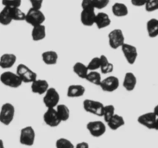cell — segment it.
I'll return each instance as SVG.
<instances>
[{
	"label": "cell",
	"mask_w": 158,
	"mask_h": 148,
	"mask_svg": "<svg viewBox=\"0 0 158 148\" xmlns=\"http://www.w3.org/2000/svg\"><path fill=\"white\" fill-rule=\"evenodd\" d=\"M45 19H46V16L44 13L41 11V10H39V9L31 7L27 11V13H26L25 21L32 26L44 24Z\"/></svg>",
	"instance_id": "cell-1"
},
{
	"label": "cell",
	"mask_w": 158,
	"mask_h": 148,
	"mask_svg": "<svg viewBox=\"0 0 158 148\" xmlns=\"http://www.w3.org/2000/svg\"><path fill=\"white\" fill-rule=\"evenodd\" d=\"M0 82L10 88H18L23 84V81L16 72L6 71L0 75Z\"/></svg>",
	"instance_id": "cell-2"
},
{
	"label": "cell",
	"mask_w": 158,
	"mask_h": 148,
	"mask_svg": "<svg viewBox=\"0 0 158 148\" xmlns=\"http://www.w3.org/2000/svg\"><path fill=\"white\" fill-rule=\"evenodd\" d=\"M15 107L10 103H5L0 109V123L9 126L15 117Z\"/></svg>",
	"instance_id": "cell-3"
},
{
	"label": "cell",
	"mask_w": 158,
	"mask_h": 148,
	"mask_svg": "<svg viewBox=\"0 0 158 148\" xmlns=\"http://www.w3.org/2000/svg\"><path fill=\"white\" fill-rule=\"evenodd\" d=\"M16 72L19 76L23 83H25V84H31L33 81L37 79L36 72L32 70L27 65L23 64V63L18 65Z\"/></svg>",
	"instance_id": "cell-4"
},
{
	"label": "cell",
	"mask_w": 158,
	"mask_h": 148,
	"mask_svg": "<svg viewBox=\"0 0 158 148\" xmlns=\"http://www.w3.org/2000/svg\"><path fill=\"white\" fill-rule=\"evenodd\" d=\"M109 45L112 49H116L121 48L125 43V36L123 32L120 29H112L108 35Z\"/></svg>",
	"instance_id": "cell-5"
},
{
	"label": "cell",
	"mask_w": 158,
	"mask_h": 148,
	"mask_svg": "<svg viewBox=\"0 0 158 148\" xmlns=\"http://www.w3.org/2000/svg\"><path fill=\"white\" fill-rule=\"evenodd\" d=\"M83 108L87 113L98 117H102L104 104L99 101L86 99L83 101Z\"/></svg>",
	"instance_id": "cell-6"
},
{
	"label": "cell",
	"mask_w": 158,
	"mask_h": 148,
	"mask_svg": "<svg viewBox=\"0 0 158 148\" xmlns=\"http://www.w3.org/2000/svg\"><path fill=\"white\" fill-rule=\"evenodd\" d=\"M44 103L47 108H55L60 102V94L55 88L49 87L48 91L44 93Z\"/></svg>",
	"instance_id": "cell-7"
},
{
	"label": "cell",
	"mask_w": 158,
	"mask_h": 148,
	"mask_svg": "<svg viewBox=\"0 0 158 148\" xmlns=\"http://www.w3.org/2000/svg\"><path fill=\"white\" fill-rule=\"evenodd\" d=\"M36 139V133L33 127L27 126L22 128L19 134V142L25 146H33Z\"/></svg>",
	"instance_id": "cell-8"
},
{
	"label": "cell",
	"mask_w": 158,
	"mask_h": 148,
	"mask_svg": "<svg viewBox=\"0 0 158 148\" xmlns=\"http://www.w3.org/2000/svg\"><path fill=\"white\" fill-rule=\"evenodd\" d=\"M95 17H96V13H95V9L94 6L81 9L80 19L83 25L89 27L95 25Z\"/></svg>",
	"instance_id": "cell-9"
},
{
	"label": "cell",
	"mask_w": 158,
	"mask_h": 148,
	"mask_svg": "<svg viewBox=\"0 0 158 148\" xmlns=\"http://www.w3.org/2000/svg\"><path fill=\"white\" fill-rule=\"evenodd\" d=\"M86 127H87L89 134L94 137H102L106 132V124L102 121H100V120L89 122L87 123Z\"/></svg>",
	"instance_id": "cell-10"
},
{
	"label": "cell",
	"mask_w": 158,
	"mask_h": 148,
	"mask_svg": "<svg viewBox=\"0 0 158 148\" xmlns=\"http://www.w3.org/2000/svg\"><path fill=\"white\" fill-rule=\"evenodd\" d=\"M43 118L44 123L51 127H57L62 123L55 108H47Z\"/></svg>",
	"instance_id": "cell-11"
},
{
	"label": "cell",
	"mask_w": 158,
	"mask_h": 148,
	"mask_svg": "<svg viewBox=\"0 0 158 148\" xmlns=\"http://www.w3.org/2000/svg\"><path fill=\"white\" fill-rule=\"evenodd\" d=\"M121 50L123 53L126 60L130 65H133L136 61L138 56L137 49L136 46L129 43H124L121 46Z\"/></svg>",
	"instance_id": "cell-12"
},
{
	"label": "cell",
	"mask_w": 158,
	"mask_h": 148,
	"mask_svg": "<svg viewBox=\"0 0 158 148\" xmlns=\"http://www.w3.org/2000/svg\"><path fill=\"white\" fill-rule=\"evenodd\" d=\"M99 87L103 91L112 93L115 91L119 87V80L115 76H109L102 80Z\"/></svg>",
	"instance_id": "cell-13"
},
{
	"label": "cell",
	"mask_w": 158,
	"mask_h": 148,
	"mask_svg": "<svg viewBox=\"0 0 158 148\" xmlns=\"http://www.w3.org/2000/svg\"><path fill=\"white\" fill-rule=\"evenodd\" d=\"M156 118H157V117L155 115L154 113L149 112L139 116L137 119V121L139 124L148 128V129L154 130Z\"/></svg>",
	"instance_id": "cell-14"
},
{
	"label": "cell",
	"mask_w": 158,
	"mask_h": 148,
	"mask_svg": "<svg viewBox=\"0 0 158 148\" xmlns=\"http://www.w3.org/2000/svg\"><path fill=\"white\" fill-rule=\"evenodd\" d=\"M49 84L46 80L36 79L31 83V91L35 94L43 95L49 89Z\"/></svg>",
	"instance_id": "cell-15"
},
{
	"label": "cell",
	"mask_w": 158,
	"mask_h": 148,
	"mask_svg": "<svg viewBox=\"0 0 158 148\" xmlns=\"http://www.w3.org/2000/svg\"><path fill=\"white\" fill-rule=\"evenodd\" d=\"M47 36V29L44 24L33 26L31 32L32 40L35 42L44 40Z\"/></svg>",
	"instance_id": "cell-16"
},
{
	"label": "cell",
	"mask_w": 158,
	"mask_h": 148,
	"mask_svg": "<svg viewBox=\"0 0 158 148\" xmlns=\"http://www.w3.org/2000/svg\"><path fill=\"white\" fill-rule=\"evenodd\" d=\"M17 57L13 53H4L0 56V68L10 69L16 63Z\"/></svg>",
	"instance_id": "cell-17"
},
{
	"label": "cell",
	"mask_w": 158,
	"mask_h": 148,
	"mask_svg": "<svg viewBox=\"0 0 158 148\" xmlns=\"http://www.w3.org/2000/svg\"><path fill=\"white\" fill-rule=\"evenodd\" d=\"M136 84H137V79L135 74L132 72H127L125 74L123 83V86L125 90L129 92L133 91L136 88Z\"/></svg>",
	"instance_id": "cell-18"
},
{
	"label": "cell",
	"mask_w": 158,
	"mask_h": 148,
	"mask_svg": "<svg viewBox=\"0 0 158 148\" xmlns=\"http://www.w3.org/2000/svg\"><path fill=\"white\" fill-rule=\"evenodd\" d=\"M111 22H112V21H111L110 17H109L107 13H102V12L96 13L95 25H96V27L98 29L106 28V27H108L110 25Z\"/></svg>",
	"instance_id": "cell-19"
},
{
	"label": "cell",
	"mask_w": 158,
	"mask_h": 148,
	"mask_svg": "<svg viewBox=\"0 0 158 148\" xmlns=\"http://www.w3.org/2000/svg\"><path fill=\"white\" fill-rule=\"evenodd\" d=\"M85 93V88L80 84H72L67 90V96L70 98L81 97Z\"/></svg>",
	"instance_id": "cell-20"
},
{
	"label": "cell",
	"mask_w": 158,
	"mask_h": 148,
	"mask_svg": "<svg viewBox=\"0 0 158 148\" xmlns=\"http://www.w3.org/2000/svg\"><path fill=\"white\" fill-rule=\"evenodd\" d=\"M112 14L116 17H125L129 14V10L127 5L123 2H115L112 6Z\"/></svg>",
	"instance_id": "cell-21"
},
{
	"label": "cell",
	"mask_w": 158,
	"mask_h": 148,
	"mask_svg": "<svg viewBox=\"0 0 158 148\" xmlns=\"http://www.w3.org/2000/svg\"><path fill=\"white\" fill-rule=\"evenodd\" d=\"M42 60L44 63L48 66L55 65L58 60V54L54 50H48L41 54Z\"/></svg>",
	"instance_id": "cell-22"
},
{
	"label": "cell",
	"mask_w": 158,
	"mask_h": 148,
	"mask_svg": "<svg viewBox=\"0 0 158 148\" xmlns=\"http://www.w3.org/2000/svg\"><path fill=\"white\" fill-rule=\"evenodd\" d=\"M107 125L111 130H116L122 127L125 125V120L123 117V116L118 115V114H114L113 117L107 122Z\"/></svg>",
	"instance_id": "cell-23"
},
{
	"label": "cell",
	"mask_w": 158,
	"mask_h": 148,
	"mask_svg": "<svg viewBox=\"0 0 158 148\" xmlns=\"http://www.w3.org/2000/svg\"><path fill=\"white\" fill-rule=\"evenodd\" d=\"M73 71L78 77L81 79H85L89 72L87 65L84 64L81 62H77L74 63L73 66Z\"/></svg>",
	"instance_id": "cell-24"
},
{
	"label": "cell",
	"mask_w": 158,
	"mask_h": 148,
	"mask_svg": "<svg viewBox=\"0 0 158 148\" xmlns=\"http://www.w3.org/2000/svg\"><path fill=\"white\" fill-rule=\"evenodd\" d=\"M147 31L150 38H155L158 36V19L153 18L147 22Z\"/></svg>",
	"instance_id": "cell-25"
},
{
	"label": "cell",
	"mask_w": 158,
	"mask_h": 148,
	"mask_svg": "<svg viewBox=\"0 0 158 148\" xmlns=\"http://www.w3.org/2000/svg\"><path fill=\"white\" fill-rule=\"evenodd\" d=\"M100 60H101V66H100V70L103 74L111 73L114 70V65L110 63L107 56L105 55L100 56Z\"/></svg>",
	"instance_id": "cell-26"
},
{
	"label": "cell",
	"mask_w": 158,
	"mask_h": 148,
	"mask_svg": "<svg viewBox=\"0 0 158 148\" xmlns=\"http://www.w3.org/2000/svg\"><path fill=\"white\" fill-rule=\"evenodd\" d=\"M57 113L60 117L61 122H65L69 119L70 117V110L68 107L65 104L59 103L57 107H55Z\"/></svg>",
	"instance_id": "cell-27"
},
{
	"label": "cell",
	"mask_w": 158,
	"mask_h": 148,
	"mask_svg": "<svg viewBox=\"0 0 158 148\" xmlns=\"http://www.w3.org/2000/svg\"><path fill=\"white\" fill-rule=\"evenodd\" d=\"M13 22V19L10 14V7L3 6L1 11H0V24L2 25H8Z\"/></svg>",
	"instance_id": "cell-28"
},
{
	"label": "cell",
	"mask_w": 158,
	"mask_h": 148,
	"mask_svg": "<svg viewBox=\"0 0 158 148\" xmlns=\"http://www.w3.org/2000/svg\"><path fill=\"white\" fill-rule=\"evenodd\" d=\"M85 80L88 82L91 83V84H94V85L99 86L102 79L101 74L98 72H97V70H92L89 71Z\"/></svg>",
	"instance_id": "cell-29"
},
{
	"label": "cell",
	"mask_w": 158,
	"mask_h": 148,
	"mask_svg": "<svg viewBox=\"0 0 158 148\" xmlns=\"http://www.w3.org/2000/svg\"><path fill=\"white\" fill-rule=\"evenodd\" d=\"M10 10L13 21H25L26 13L19 7H10Z\"/></svg>",
	"instance_id": "cell-30"
},
{
	"label": "cell",
	"mask_w": 158,
	"mask_h": 148,
	"mask_svg": "<svg viewBox=\"0 0 158 148\" xmlns=\"http://www.w3.org/2000/svg\"><path fill=\"white\" fill-rule=\"evenodd\" d=\"M115 108L112 104H109V105L104 106V109H103V114L102 117L104 118V120L106 123H107L115 114Z\"/></svg>",
	"instance_id": "cell-31"
},
{
	"label": "cell",
	"mask_w": 158,
	"mask_h": 148,
	"mask_svg": "<svg viewBox=\"0 0 158 148\" xmlns=\"http://www.w3.org/2000/svg\"><path fill=\"white\" fill-rule=\"evenodd\" d=\"M56 147L57 148H74V146L71 140L67 138H59L56 141Z\"/></svg>",
	"instance_id": "cell-32"
},
{
	"label": "cell",
	"mask_w": 158,
	"mask_h": 148,
	"mask_svg": "<svg viewBox=\"0 0 158 148\" xmlns=\"http://www.w3.org/2000/svg\"><path fill=\"white\" fill-rule=\"evenodd\" d=\"M88 69L89 71L92 70H97V69H100L101 66V60H100V56H95L90 60L89 64L87 65Z\"/></svg>",
	"instance_id": "cell-33"
},
{
	"label": "cell",
	"mask_w": 158,
	"mask_h": 148,
	"mask_svg": "<svg viewBox=\"0 0 158 148\" xmlns=\"http://www.w3.org/2000/svg\"><path fill=\"white\" fill-rule=\"evenodd\" d=\"M144 7L146 11L149 13L156 11L158 10V0H147Z\"/></svg>",
	"instance_id": "cell-34"
},
{
	"label": "cell",
	"mask_w": 158,
	"mask_h": 148,
	"mask_svg": "<svg viewBox=\"0 0 158 148\" xmlns=\"http://www.w3.org/2000/svg\"><path fill=\"white\" fill-rule=\"evenodd\" d=\"M110 0H92V4L95 10H103L108 6Z\"/></svg>",
	"instance_id": "cell-35"
},
{
	"label": "cell",
	"mask_w": 158,
	"mask_h": 148,
	"mask_svg": "<svg viewBox=\"0 0 158 148\" xmlns=\"http://www.w3.org/2000/svg\"><path fill=\"white\" fill-rule=\"evenodd\" d=\"M2 4L6 7H20L22 0H2Z\"/></svg>",
	"instance_id": "cell-36"
},
{
	"label": "cell",
	"mask_w": 158,
	"mask_h": 148,
	"mask_svg": "<svg viewBox=\"0 0 158 148\" xmlns=\"http://www.w3.org/2000/svg\"><path fill=\"white\" fill-rule=\"evenodd\" d=\"M31 4V7L35 9H39L41 10L42 6H43L44 0H29Z\"/></svg>",
	"instance_id": "cell-37"
},
{
	"label": "cell",
	"mask_w": 158,
	"mask_h": 148,
	"mask_svg": "<svg viewBox=\"0 0 158 148\" xmlns=\"http://www.w3.org/2000/svg\"><path fill=\"white\" fill-rule=\"evenodd\" d=\"M130 1H131L132 5L136 7L144 6L147 2V0H130Z\"/></svg>",
	"instance_id": "cell-38"
},
{
	"label": "cell",
	"mask_w": 158,
	"mask_h": 148,
	"mask_svg": "<svg viewBox=\"0 0 158 148\" xmlns=\"http://www.w3.org/2000/svg\"><path fill=\"white\" fill-rule=\"evenodd\" d=\"M90 6H93L92 0H82L81 1V9Z\"/></svg>",
	"instance_id": "cell-39"
},
{
	"label": "cell",
	"mask_w": 158,
	"mask_h": 148,
	"mask_svg": "<svg viewBox=\"0 0 158 148\" xmlns=\"http://www.w3.org/2000/svg\"><path fill=\"white\" fill-rule=\"evenodd\" d=\"M75 147L76 148H89V144L87 143V142L82 141L77 143V144L75 146Z\"/></svg>",
	"instance_id": "cell-40"
},
{
	"label": "cell",
	"mask_w": 158,
	"mask_h": 148,
	"mask_svg": "<svg viewBox=\"0 0 158 148\" xmlns=\"http://www.w3.org/2000/svg\"><path fill=\"white\" fill-rule=\"evenodd\" d=\"M153 112L154 113V114L156 116V117H158V104L154 107V108H153Z\"/></svg>",
	"instance_id": "cell-41"
},
{
	"label": "cell",
	"mask_w": 158,
	"mask_h": 148,
	"mask_svg": "<svg viewBox=\"0 0 158 148\" xmlns=\"http://www.w3.org/2000/svg\"><path fill=\"white\" fill-rule=\"evenodd\" d=\"M4 147V142L2 139H0V148Z\"/></svg>",
	"instance_id": "cell-42"
},
{
	"label": "cell",
	"mask_w": 158,
	"mask_h": 148,
	"mask_svg": "<svg viewBox=\"0 0 158 148\" xmlns=\"http://www.w3.org/2000/svg\"><path fill=\"white\" fill-rule=\"evenodd\" d=\"M154 130H158V117H157V118H156V124H155Z\"/></svg>",
	"instance_id": "cell-43"
}]
</instances>
